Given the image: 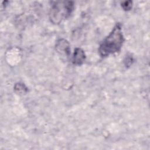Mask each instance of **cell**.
Instances as JSON below:
<instances>
[{"label":"cell","mask_w":150,"mask_h":150,"mask_svg":"<svg viewBox=\"0 0 150 150\" xmlns=\"http://www.w3.org/2000/svg\"><path fill=\"white\" fill-rule=\"evenodd\" d=\"M124 41V36L120 24H117L108 36L101 43L98 52L101 57L118 52L121 49Z\"/></svg>","instance_id":"obj_1"},{"label":"cell","mask_w":150,"mask_h":150,"mask_svg":"<svg viewBox=\"0 0 150 150\" xmlns=\"http://www.w3.org/2000/svg\"><path fill=\"white\" fill-rule=\"evenodd\" d=\"M74 4L71 1H65L62 5L56 3L53 4L50 11V19L53 23H59L64 18L70 15L73 10Z\"/></svg>","instance_id":"obj_2"},{"label":"cell","mask_w":150,"mask_h":150,"mask_svg":"<svg viewBox=\"0 0 150 150\" xmlns=\"http://www.w3.org/2000/svg\"><path fill=\"white\" fill-rule=\"evenodd\" d=\"M56 49L60 54L68 56L70 54V49L69 43L64 39H59L56 43Z\"/></svg>","instance_id":"obj_3"},{"label":"cell","mask_w":150,"mask_h":150,"mask_svg":"<svg viewBox=\"0 0 150 150\" xmlns=\"http://www.w3.org/2000/svg\"><path fill=\"white\" fill-rule=\"evenodd\" d=\"M86 59L84 52L81 48H76L73 56V63L76 65L81 64Z\"/></svg>","instance_id":"obj_4"},{"label":"cell","mask_w":150,"mask_h":150,"mask_svg":"<svg viewBox=\"0 0 150 150\" xmlns=\"http://www.w3.org/2000/svg\"><path fill=\"white\" fill-rule=\"evenodd\" d=\"M14 89H15V91L19 94L25 93V92L27 91V88L26 87V86L24 85V84L21 83L16 84L15 86Z\"/></svg>","instance_id":"obj_5"},{"label":"cell","mask_w":150,"mask_h":150,"mask_svg":"<svg viewBox=\"0 0 150 150\" xmlns=\"http://www.w3.org/2000/svg\"><path fill=\"white\" fill-rule=\"evenodd\" d=\"M132 1H124L121 3V6L122 8L125 10V11H129L132 8Z\"/></svg>","instance_id":"obj_6"}]
</instances>
